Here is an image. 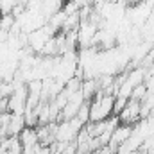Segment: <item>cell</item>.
<instances>
[{
	"label": "cell",
	"instance_id": "1",
	"mask_svg": "<svg viewBox=\"0 0 154 154\" xmlns=\"http://www.w3.org/2000/svg\"><path fill=\"white\" fill-rule=\"evenodd\" d=\"M84 127V122L79 120L77 116L68 118V120H61L57 124L52 125V134L56 142H74L77 133Z\"/></svg>",
	"mask_w": 154,
	"mask_h": 154
},
{
	"label": "cell",
	"instance_id": "2",
	"mask_svg": "<svg viewBox=\"0 0 154 154\" xmlns=\"http://www.w3.org/2000/svg\"><path fill=\"white\" fill-rule=\"evenodd\" d=\"M116 116H118V120H120L122 124H131V125H134V122L140 120V100L129 99L127 104L120 109V113Z\"/></svg>",
	"mask_w": 154,
	"mask_h": 154
},
{
	"label": "cell",
	"instance_id": "3",
	"mask_svg": "<svg viewBox=\"0 0 154 154\" xmlns=\"http://www.w3.org/2000/svg\"><path fill=\"white\" fill-rule=\"evenodd\" d=\"M131 133H133V125L131 124H118L115 127V131L111 133V138H109V142H108V147L109 149H113L116 151V147L118 145H122L129 136H131Z\"/></svg>",
	"mask_w": 154,
	"mask_h": 154
},
{
	"label": "cell",
	"instance_id": "4",
	"mask_svg": "<svg viewBox=\"0 0 154 154\" xmlns=\"http://www.w3.org/2000/svg\"><path fill=\"white\" fill-rule=\"evenodd\" d=\"M25 127V118L23 113H11V120H9V125H7V134L9 136H18L20 131Z\"/></svg>",
	"mask_w": 154,
	"mask_h": 154
},
{
	"label": "cell",
	"instance_id": "5",
	"mask_svg": "<svg viewBox=\"0 0 154 154\" xmlns=\"http://www.w3.org/2000/svg\"><path fill=\"white\" fill-rule=\"evenodd\" d=\"M145 95H147V88H145V84H143V82H140V84H136V86L133 88V91H131V97H129V99H133V100H142Z\"/></svg>",
	"mask_w": 154,
	"mask_h": 154
},
{
	"label": "cell",
	"instance_id": "6",
	"mask_svg": "<svg viewBox=\"0 0 154 154\" xmlns=\"http://www.w3.org/2000/svg\"><path fill=\"white\" fill-rule=\"evenodd\" d=\"M72 2L77 5V9H81V7H93L97 0H72Z\"/></svg>",
	"mask_w": 154,
	"mask_h": 154
}]
</instances>
